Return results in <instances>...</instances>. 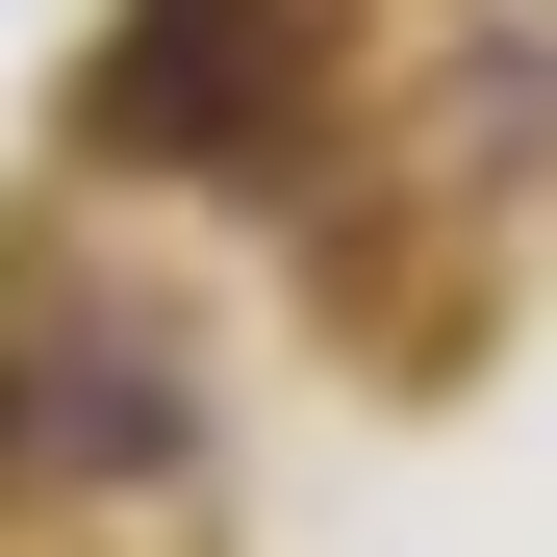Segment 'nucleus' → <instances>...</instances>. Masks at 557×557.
<instances>
[{"label":"nucleus","instance_id":"1","mask_svg":"<svg viewBox=\"0 0 557 557\" xmlns=\"http://www.w3.org/2000/svg\"><path fill=\"white\" fill-rule=\"evenodd\" d=\"M305 51H330V0H127L76 102H102V152H152V177H228V152H278Z\"/></svg>","mask_w":557,"mask_h":557}]
</instances>
